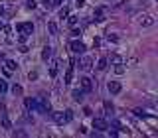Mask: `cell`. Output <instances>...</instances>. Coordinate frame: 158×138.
Wrapping results in <instances>:
<instances>
[{
    "label": "cell",
    "mask_w": 158,
    "mask_h": 138,
    "mask_svg": "<svg viewBox=\"0 0 158 138\" xmlns=\"http://www.w3.org/2000/svg\"><path fill=\"white\" fill-rule=\"evenodd\" d=\"M49 101L48 99H38V105H36V110H40V113H43V114H48L49 113Z\"/></svg>",
    "instance_id": "cell-4"
},
{
    "label": "cell",
    "mask_w": 158,
    "mask_h": 138,
    "mask_svg": "<svg viewBox=\"0 0 158 138\" xmlns=\"http://www.w3.org/2000/svg\"><path fill=\"white\" fill-rule=\"evenodd\" d=\"M91 67H93V59H91V57H81V59H79V69L89 71Z\"/></svg>",
    "instance_id": "cell-8"
},
{
    "label": "cell",
    "mask_w": 158,
    "mask_h": 138,
    "mask_svg": "<svg viewBox=\"0 0 158 138\" xmlns=\"http://www.w3.org/2000/svg\"><path fill=\"white\" fill-rule=\"evenodd\" d=\"M26 6H28V8H36V0H26Z\"/></svg>",
    "instance_id": "cell-30"
},
{
    "label": "cell",
    "mask_w": 158,
    "mask_h": 138,
    "mask_svg": "<svg viewBox=\"0 0 158 138\" xmlns=\"http://www.w3.org/2000/svg\"><path fill=\"white\" fill-rule=\"evenodd\" d=\"M136 22H139L142 28H152L154 26V18L150 14H140L139 18H136Z\"/></svg>",
    "instance_id": "cell-2"
},
{
    "label": "cell",
    "mask_w": 158,
    "mask_h": 138,
    "mask_svg": "<svg viewBox=\"0 0 158 138\" xmlns=\"http://www.w3.org/2000/svg\"><path fill=\"white\" fill-rule=\"evenodd\" d=\"M107 65H109V63H107V59H105V57L97 61V69H99V71H105V69H107Z\"/></svg>",
    "instance_id": "cell-18"
},
{
    "label": "cell",
    "mask_w": 158,
    "mask_h": 138,
    "mask_svg": "<svg viewBox=\"0 0 158 138\" xmlns=\"http://www.w3.org/2000/svg\"><path fill=\"white\" fill-rule=\"evenodd\" d=\"M49 75L52 77L58 75V63H52V67H49Z\"/></svg>",
    "instance_id": "cell-25"
},
{
    "label": "cell",
    "mask_w": 158,
    "mask_h": 138,
    "mask_svg": "<svg viewBox=\"0 0 158 138\" xmlns=\"http://www.w3.org/2000/svg\"><path fill=\"white\" fill-rule=\"evenodd\" d=\"M2 26H4V24H2V22H0V28H2Z\"/></svg>",
    "instance_id": "cell-40"
},
{
    "label": "cell",
    "mask_w": 158,
    "mask_h": 138,
    "mask_svg": "<svg viewBox=\"0 0 158 138\" xmlns=\"http://www.w3.org/2000/svg\"><path fill=\"white\" fill-rule=\"evenodd\" d=\"M67 14H69V10H67V8H61V10H59V18H67Z\"/></svg>",
    "instance_id": "cell-29"
},
{
    "label": "cell",
    "mask_w": 158,
    "mask_h": 138,
    "mask_svg": "<svg viewBox=\"0 0 158 138\" xmlns=\"http://www.w3.org/2000/svg\"><path fill=\"white\" fill-rule=\"evenodd\" d=\"M2 30H4V34H8V36L12 34V28H10V26H2Z\"/></svg>",
    "instance_id": "cell-34"
},
{
    "label": "cell",
    "mask_w": 158,
    "mask_h": 138,
    "mask_svg": "<svg viewBox=\"0 0 158 138\" xmlns=\"http://www.w3.org/2000/svg\"><path fill=\"white\" fill-rule=\"evenodd\" d=\"M63 0H52V4H61Z\"/></svg>",
    "instance_id": "cell-38"
},
{
    "label": "cell",
    "mask_w": 158,
    "mask_h": 138,
    "mask_svg": "<svg viewBox=\"0 0 158 138\" xmlns=\"http://www.w3.org/2000/svg\"><path fill=\"white\" fill-rule=\"evenodd\" d=\"M79 83H81V89L85 91V93H89V91L93 89V83H91V79H89V77H83Z\"/></svg>",
    "instance_id": "cell-10"
},
{
    "label": "cell",
    "mask_w": 158,
    "mask_h": 138,
    "mask_svg": "<svg viewBox=\"0 0 158 138\" xmlns=\"http://www.w3.org/2000/svg\"><path fill=\"white\" fill-rule=\"evenodd\" d=\"M52 119H53V122H55V124H65L67 122L63 113H52Z\"/></svg>",
    "instance_id": "cell-11"
},
{
    "label": "cell",
    "mask_w": 158,
    "mask_h": 138,
    "mask_svg": "<svg viewBox=\"0 0 158 138\" xmlns=\"http://www.w3.org/2000/svg\"><path fill=\"white\" fill-rule=\"evenodd\" d=\"M48 30H49V34H52V36H58V34H59V28H58V24H55V22H48Z\"/></svg>",
    "instance_id": "cell-15"
},
{
    "label": "cell",
    "mask_w": 158,
    "mask_h": 138,
    "mask_svg": "<svg viewBox=\"0 0 158 138\" xmlns=\"http://www.w3.org/2000/svg\"><path fill=\"white\" fill-rule=\"evenodd\" d=\"M71 77H73V65L67 69V73H65V83H71Z\"/></svg>",
    "instance_id": "cell-22"
},
{
    "label": "cell",
    "mask_w": 158,
    "mask_h": 138,
    "mask_svg": "<svg viewBox=\"0 0 158 138\" xmlns=\"http://www.w3.org/2000/svg\"><path fill=\"white\" fill-rule=\"evenodd\" d=\"M107 130H109V128H107ZM117 134H119V132H117V130H109V136H113V138H115Z\"/></svg>",
    "instance_id": "cell-37"
},
{
    "label": "cell",
    "mask_w": 158,
    "mask_h": 138,
    "mask_svg": "<svg viewBox=\"0 0 158 138\" xmlns=\"http://www.w3.org/2000/svg\"><path fill=\"white\" fill-rule=\"evenodd\" d=\"M77 20H79L77 16H69V18H67V24L71 26V28H75V26H77Z\"/></svg>",
    "instance_id": "cell-21"
},
{
    "label": "cell",
    "mask_w": 158,
    "mask_h": 138,
    "mask_svg": "<svg viewBox=\"0 0 158 138\" xmlns=\"http://www.w3.org/2000/svg\"><path fill=\"white\" fill-rule=\"evenodd\" d=\"M69 49H71V51L73 53H79V55H81V53H85V43H83V42H77V40H75V42H71V43H69Z\"/></svg>",
    "instance_id": "cell-3"
},
{
    "label": "cell",
    "mask_w": 158,
    "mask_h": 138,
    "mask_svg": "<svg viewBox=\"0 0 158 138\" xmlns=\"http://www.w3.org/2000/svg\"><path fill=\"white\" fill-rule=\"evenodd\" d=\"M107 63H111V65H121V63H123V57H121L119 53H113V55L107 59Z\"/></svg>",
    "instance_id": "cell-12"
},
{
    "label": "cell",
    "mask_w": 158,
    "mask_h": 138,
    "mask_svg": "<svg viewBox=\"0 0 158 138\" xmlns=\"http://www.w3.org/2000/svg\"><path fill=\"white\" fill-rule=\"evenodd\" d=\"M107 40H109V42H117V40H119V38H117L115 34H109V36H107Z\"/></svg>",
    "instance_id": "cell-33"
},
{
    "label": "cell",
    "mask_w": 158,
    "mask_h": 138,
    "mask_svg": "<svg viewBox=\"0 0 158 138\" xmlns=\"http://www.w3.org/2000/svg\"><path fill=\"white\" fill-rule=\"evenodd\" d=\"M36 105H38V99H24V107L28 110H36Z\"/></svg>",
    "instance_id": "cell-13"
},
{
    "label": "cell",
    "mask_w": 158,
    "mask_h": 138,
    "mask_svg": "<svg viewBox=\"0 0 158 138\" xmlns=\"http://www.w3.org/2000/svg\"><path fill=\"white\" fill-rule=\"evenodd\" d=\"M6 91H8V83L4 79H0V93H6Z\"/></svg>",
    "instance_id": "cell-26"
},
{
    "label": "cell",
    "mask_w": 158,
    "mask_h": 138,
    "mask_svg": "<svg viewBox=\"0 0 158 138\" xmlns=\"http://www.w3.org/2000/svg\"><path fill=\"white\" fill-rule=\"evenodd\" d=\"M63 114H65V120H67V122H71V120H73V110L71 109H67Z\"/></svg>",
    "instance_id": "cell-24"
},
{
    "label": "cell",
    "mask_w": 158,
    "mask_h": 138,
    "mask_svg": "<svg viewBox=\"0 0 158 138\" xmlns=\"http://www.w3.org/2000/svg\"><path fill=\"white\" fill-rule=\"evenodd\" d=\"M16 30H18V34L32 36V34H34V24H32V22H20V24H16Z\"/></svg>",
    "instance_id": "cell-1"
},
{
    "label": "cell",
    "mask_w": 158,
    "mask_h": 138,
    "mask_svg": "<svg viewBox=\"0 0 158 138\" xmlns=\"http://www.w3.org/2000/svg\"><path fill=\"white\" fill-rule=\"evenodd\" d=\"M0 122H2V128H4V130H10V128H12V122H10L8 114L4 113V107H0Z\"/></svg>",
    "instance_id": "cell-5"
},
{
    "label": "cell",
    "mask_w": 158,
    "mask_h": 138,
    "mask_svg": "<svg viewBox=\"0 0 158 138\" xmlns=\"http://www.w3.org/2000/svg\"><path fill=\"white\" fill-rule=\"evenodd\" d=\"M42 4L46 6V8H52V6H53V4H52V0H42Z\"/></svg>",
    "instance_id": "cell-31"
},
{
    "label": "cell",
    "mask_w": 158,
    "mask_h": 138,
    "mask_svg": "<svg viewBox=\"0 0 158 138\" xmlns=\"http://www.w3.org/2000/svg\"><path fill=\"white\" fill-rule=\"evenodd\" d=\"M111 126H113V128H117V130H125L123 122H121V120H117V119H113V120H111Z\"/></svg>",
    "instance_id": "cell-19"
},
{
    "label": "cell",
    "mask_w": 158,
    "mask_h": 138,
    "mask_svg": "<svg viewBox=\"0 0 158 138\" xmlns=\"http://www.w3.org/2000/svg\"><path fill=\"white\" fill-rule=\"evenodd\" d=\"M107 89H109L111 95H119L121 91H123V85H121L119 81H109L107 83Z\"/></svg>",
    "instance_id": "cell-6"
},
{
    "label": "cell",
    "mask_w": 158,
    "mask_h": 138,
    "mask_svg": "<svg viewBox=\"0 0 158 138\" xmlns=\"http://www.w3.org/2000/svg\"><path fill=\"white\" fill-rule=\"evenodd\" d=\"M16 69H18V63L12 61V59H6V65H4V73L6 75H12Z\"/></svg>",
    "instance_id": "cell-9"
},
{
    "label": "cell",
    "mask_w": 158,
    "mask_h": 138,
    "mask_svg": "<svg viewBox=\"0 0 158 138\" xmlns=\"http://www.w3.org/2000/svg\"><path fill=\"white\" fill-rule=\"evenodd\" d=\"M93 128L95 130H107L109 128V122L105 119H93Z\"/></svg>",
    "instance_id": "cell-7"
},
{
    "label": "cell",
    "mask_w": 158,
    "mask_h": 138,
    "mask_svg": "<svg viewBox=\"0 0 158 138\" xmlns=\"http://www.w3.org/2000/svg\"><path fill=\"white\" fill-rule=\"evenodd\" d=\"M14 136H26V132H22V130H16Z\"/></svg>",
    "instance_id": "cell-36"
},
{
    "label": "cell",
    "mask_w": 158,
    "mask_h": 138,
    "mask_svg": "<svg viewBox=\"0 0 158 138\" xmlns=\"http://www.w3.org/2000/svg\"><path fill=\"white\" fill-rule=\"evenodd\" d=\"M26 40H28V36H24V34H20V36H18V42H20V43H24Z\"/></svg>",
    "instance_id": "cell-32"
},
{
    "label": "cell",
    "mask_w": 158,
    "mask_h": 138,
    "mask_svg": "<svg viewBox=\"0 0 158 138\" xmlns=\"http://www.w3.org/2000/svg\"><path fill=\"white\" fill-rule=\"evenodd\" d=\"M103 107H105V113L109 114V116L115 113V107H113V103H111V101H105V103H103Z\"/></svg>",
    "instance_id": "cell-16"
},
{
    "label": "cell",
    "mask_w": 158,
    "mask_h": 138,
    "mask_svg": "<svg viewBox=\"0 0 158 138\" xmlns=\"http://www.w3.org/2000/svg\"><path fill=\"white\" fill-rule=\"evenodd\" d=\"M83 4H85V0H75V6H77V8H81Z\"/></svg>",
    "instance_id": "cell-35"
},
{
    "label": "cell",
    "mask_w": 158,
    "mask_h": 138,
    "mask_svg": "<svg viewBox=\"0 0 158 138\" xmlns=\"http://www.w3.org/2000/svg\"><path fill=\"white\" fill-rule=\"evenodd\" d=\"M115 73H117V75H123V73H125V67H123V63H121V65H115Z\"/></svg>",
    "instance_id": "cell-28"
},
{
    "label": "cell",
    "mask_w": 158,
    "mask_h": 138,
    "mask_svg": "<svg viewBox=\"0 0 158 138\" xmlns=\"http://www.w3.org/2000/svg\"><path fill=\"white\" fill-rule=\"evenodd\" d=\"M12 93H14V95H22V93H24V89H22V87L20 85H12Z\"/></svg>",
    "instance_id": "cell-23"
},
{
    "label": "cell",
    "mask_w": 158,
    "mask_h": 138,
    "mask_svg": "<svg viewBox=\"0 0 158 138\" xmlns=\"http://www.w3.org/2000/svg\"><path fill=\"white\" fill-rule=\"evenodd\" d=\"M95 22H105V16H103V8L95 10Z\"/></svg>",
    "instance_id": "cell-17"
},
{
    "label": "cell",
    "mask_w": 158,
    "mask_h": 138,
    "mask_svg": "<svg viewBox=\"0 0 158 138\" xmlns=\"http://www.w3.org/2000/svg\"><path fill=\"white\" fill-rule=\"evenodd\" d=\"M71 97L77 101V103H79V101H83V91H77V89H75V91L71 93Z\"/></svg>",
    "instance_id": "cell-20"
},
{
    "label": "cell",
    "mask_w": 158,
    "mask_h": 138,
    "mask_svg": "<svg viewBox=\"0 0 158 138\" xmlns=\"http://www.w3.org/2000/svg\"><path fill=\"white\" fill-rule=\"evenodd\" d=\"M0 14H4V6L0 4Z\"/></svg>",
    "instance_id": "cell-39"
},
{
    "label": "cell",
    "mask_w": 158,
    "mask_h": 138,
    "mask_svg": "<svg viewBox=\"0 0 158 138\" xmlns=\"http://www.w3.org/2000/svg\"><path fill=\"white\" fill-rule=\"evenodd\" d=\"M134 114H136V116H140V119H150V114H146L144 110H134Z\"/></svg>",
    "instance_id": "cell-27"
},
{
    "label": "cell",
    "mask_w": 158,
    "mask_h": 138,
    "mask_svg": "<svg viewBox=\"0 0 158 138\" xmlns=\"http://www.w3.org/2000/svg\"><path fill=\"white\" fill-rule=\"evenodd\" d=\"M52 53H53V49L49 48V46H46V48H43V51H42V59H43V61H48L49 57H52Z\"/></svg>",
    "instance_id": "cell-14"
}]
</instances>
